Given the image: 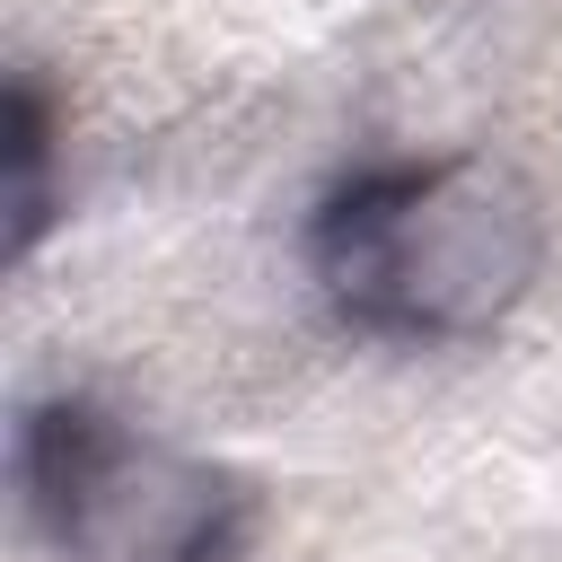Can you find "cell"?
I'll return each mask as SVG.
<instances>
[{
    "instance_id": "3",
    "label": "cell",
    "mask_w": 562,
    "mask_h": 562,
    "mask_svg": "<svg viewBox=\"0 0 562 562\" xmlns=\"http://www.w3.org/2000/svg\"><path fill=\"white\" fill-rule=\"evenodd\" d=\"M53 97L18 70L9 79V114H0V158H9V255H35L44 220H53Z\"/></svg>"
},
{
    "instance_id": "2",
    "label": "cell",
    "mask_w": 562,
    "mask_h": 562,
    "mask_svg": "<svg viewBox=\"0 0 562 562\" xmlns=\"http://www.w3.org/2000/svg\"><path fill=\"white\" fill-rule=\"evenodd\" d=\"M26 509L61 562H237L255 492L132 413L53 395L18 430Z\"/></svg>"
},
{
    "instance_id": "1",
    "label": "cell",
    "mask_w": 562,
    "mask_h": 562,
    "mask_svg": "<svg viewBox=\"0 0 562 562\" xmlns=\"http://www.w3.org/2000/svg\"><path fill=\"white\" fill-rule=\"evenodd\" d=\"M544 263L536 193L492 158H386L307 220V272L360 334L465 342L501 325Z\"/></svg>"
}]
</instances>
